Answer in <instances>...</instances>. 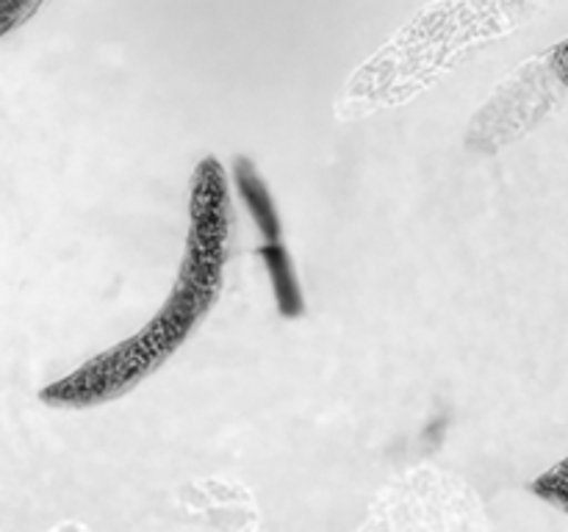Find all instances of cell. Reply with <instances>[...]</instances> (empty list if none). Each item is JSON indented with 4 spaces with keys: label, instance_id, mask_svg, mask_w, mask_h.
Wrapping results in <instances>:
<instances>
[{
    "label": "cell",
    "instance_id": "cell-1",
    "mask_svg": "<svg viewBox=\"0 0 568 532\" xmlns=\"http://www.w3.org/2000/svg\"><path fill=\"white\" fill-rule=\"evenodd\" d=\"M216 297L220 291L214 288L178 275L166 303L136 336L114 344L67 377L50 382L39 391V399L53 408H92L122 397L181 349Z\"/></svg>",
    "mask_w": 568,
    "mask_h": 532
},
{
    "label": "cell",
    "instance_id": "cell-2",
    "mask_svg": "<svg viewBox=\"0 0 568 532\" xmlns=\"http://www.w3.org/2000/svg\"><path fill=\"white\" fill-rule=\"evenodd\" d=\"M231 194L227 175L216 158L200 161L189 194V236L181 260V275L205 286L222 288L227 255H231Z\"/></svg>",
    "mask_w": 568,
    "mask_h": 532
},
{
    "label": "cell",
    "instance_id": "cell-3",
    "mask_svg": "<svg viewBox=\"0 0 568 532\" xmlns=\"http://www.w3.org/2000/svg\"><path fill=\"white\" fill-rule=\"evenodd\" d=\"M233 186H236L239 200H242L244 208H247L250 219H253L261 238H264V242H277L283 233L281 214H277V205L275 200H272V192L266 188L264 177H261V172L255 170V164L247 155H239V158L233 161Z\"/></svg>",
    "mask_w": 568,
    "mask_h": 532
},
{
    "label": "cell",
    "instance_id": "cell-4",
    "mask_svg": "<svg viewBox=\"0 0 568 532\" xmlns=\"http://www.w3.org/2000/svg\"><path fill=\"white\" fill-rule=\"evenodd\" d=\"M258 255L261 264H264L266 269V277H270L277 314H281L283 319H300V316L305 314V297L286 244H283L281 238H277V242H264V247H258Z\"/></svg>",
    "mask_w": 568,
    "mask_h": 532
},
{
    "label": "cell",
    "instance_id": "cell-5",
    "mask_svg": "<svg viewBox=\"0 0 568 532\" xmlns=\"http://www.w3.org/2000/svg\"><path fill=\"white\" fill-rule=\"evenodd\" d=\"M532 491L541 499H547V502L564 508L568 513V458L560 460V463L555 466V469H549L547 474L538 477V480L532 482Z\"/></svg>",
    "mask_w": 568,
    "mask_h": 532
},
{
    "label": "cell",
    "instance_id": "cell-6",
    "mask_svg": "<svg viewBox=\"0 0 568 532\" xmlns=\"http://www.w3.org/2000/svg\"><path fill=\"white\" fill-rule=\"evenodd\" d=\"M44 0H0V39L26 25Z\"/></svg>",
    "mask_w": 568,
    "mask_h": 532
},
{
    "label": "cell",
    "instance_id": "cell-7",
    "mask_svg": "<svg viewBox=\"0 0 568 532\" xmlns=\"http://www.w3.org/2000/svg\"><path fill=\"white\" fill-rule=\"evenodd\" d=\"M555 70H558L560 81L568 86V39L564 44H560L558 50H555Z\"/></svg>",
    "mask_w": 568,
    "mask_h": 532
}]
</instances>
